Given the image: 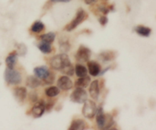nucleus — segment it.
Segmentation results:
<instances>
[{
    "instance_id": "nucleus-1",
    "label": "nucleus",
    "mask_w": 156,
    "mask_h": 130,
    "mask_svg": "<svg viewBox=\"0 0 156 130\" xmlns=\"http://www.w3.org/2000/svg\"><path fill=\"white\" fill-rule=\"evenodd\" d=\"M96 122L99 128L108 129L114 125V119L111 115H105L101 106L97 109L96 112Z\"/></svg>"
},
{
    "instance_id": "nucleus-2",
    "label": "nucleus",
    "mask_w": 156,
    "mask_h": 130,
    "mask_svg": "<svg viewBox=\"0 0 156 130\" xmlns=\"http://www.w3.org/2000/svg\"><path fill=\"white\" fill-rule=\"evenodd\" d=\"M70 64H71V61L69 56L66 53L55 55L50 61V65L51 66L53 70H60V71Z\"/></svg>"
},
{
    "instance_id": "nucleus-3",
    "label": "nucleus",
    "mask_w": 156,
    "mask_h": 130,
    "mask_svg": "<svg viewBox=\"0 0 156 130\" xmlns=\"http://www.w3.org/2000/svg\"><path fill=\"white\" fill-rule=\"evenodd\" d=\"M87 18H88V14H87V12L84 9H79L77 11V12H76V17H75L74 19L69 24L66 26L65 29L67 32H71V31L74 30L81 23L83 22L85 20H86Z\"/></svg>"
},
{
    "instance_id": "nucleus-4",
    "label": "nucleus",
    "mask_w": 156,
    "mask_h": 130,
    "mask_svg": "<svg viewBox=\"0 0 156 130\" xmlns=\"http://www.w3.org/2000/svg\"><path fill=\"white\" fill-rule=\"evenodd\" d=\"M5 80L6 83L12 85H17L21 82V75L14 68L7 67L5 71Z\"/></svg>"
},
{
    "instance_id": "nucleus-5",
    "label": "nucleus",
    "mask_w": 156,
    "mask_h": 130,
    "mask_svg": "<svg viewBox=\"0 0 156 130\" xmlns=\"http://www.w3.org/2000/svg\"><path fill=\"white\" fill-rule=\"evenodd\" d=\"M88 99V93L86 90L82 87H76V90L72 93L70 99L72 102L76 103H84Z\"/></svg>"
},
{
    "instance_id": "nucleus-6",
    "label": "nucleus",
    "mask_w": 156,
    "mask_h": 130,
    "mask_svg": "<svg viewBox=\"0 0 156 130\" xmlns=\"http://www.w3.org/2000/svg\"><path fill=\"white\" fill-rule=\"evenodd\" d=\"M97 112V106L94 101L86 100L84 102L82 108V114L87 119H92L94 117Z\"/></svg>"
},
{
    "instance_id": "nucleus-7",
    "label": "nucleus",
    "mask_w": 156,
    "mask_h": 130,
    "mask_svg": "<svg viewBox=\"0 0 156 130\" xmlns=\"http://www.w3.org/2000/svg\"><path fill=\"white\" fill-rule=\"evenodd\" d=\"M91 52L89 48L83 45H81L79 48L78 49L76 54V61L80 63L88 62L91 58Z\"/></svg>"
},
{
    "instance_id": "nucleus-8",
    "label": "nucleus",
    "mask_w": 156,
    "mask_h": 130,
    "mask_svg": "<svg viewBox=\"0 0 156 130\" xmlns=\"http://www.w3.org/2000/svg\"><path fill=\"white\" fill-rule=\"evenodd\" d=\"M46 110V103L44 101H37L31 110V113L34 118H40L44 115Z\"/></svg>"
},
{
    "instance_id": "nucleus-9",
    "label": "nucleus",
    "mask_w": 156,
    "mask_h": 130,
    "mask_svg": "<svg viewBox=\"0 0 156 130\" xmlns=\"http://www.w3.org/2000/svg\"><path fill=\"white\" fill-rule=\"evenodd\" d=\"M57 87L60 90H69L73 87V81L69 76H62L58 79Z\"/></svg>"
},
{
    "instance_id": "nucleus-10",
    "label": "nucleus",
    "mask_w": 156,
    "mask_h": 130,
    "mask_svg": "<svg viewBox=\"0 0 156 130\" xmlns=\"http://www.w3.org/2000/svg\"><path fill=\"white\" fill-rule=\"evenodd\" d=\"M88 68L90 74L93 76H97L100 74L101 71V65L99 63L95 61H88Z\"/></svg>"
},
{
    "instance_id": "nucleus-11",
    "label": "nucleus",
    "mask_w": 156,
    "mask_h": 130,
    "mask_svg": "<svg viewBox=\"0 0 156 130\" xmlns=\"http://www.w3.org/2000/svg\"><path fill=\"white\" fill-rule=\"evenodd\" d=\"M34 72L35 76L41 80L45 79L51 73V71L49 70V68L47 66H41V67H35Z\"/></svg>"
},
{
    "instance_id": "nucleus-12",
    "label": "nucleus",
    "mask_w": 156,
    "mask_h": 130,
    "mask_svg": "<svg viewBox=\"0 0 156 130\" xmlns=\"http://www.w3.org/2000/svg\"><path fill=\"white\" fill-rule=\"evenodd\" d=\"M13 93L15 99H16V100L18 101V102H23L24 99H25L26 96H27V92L25 87H20L14 89Z\"/></svg>"
},
{
    "instance_id": "nucleus-13",
    "label": "nucleus",
    "mask_w": 156,
    "mask_h": 130,
    "mask_svg": "<svg viewBox=\"0 0 156 130\" xmlns=\"http://www.w3.org/2000/svg\"><path fill=\"white\" fill-rule=\"evenodd\" d=\"M99 93H100V88H99V81L98 80H94L91 84H90L89 93L90 96L92 99H98L99 96Z\"/></svg>"
},
{
    "instance_id": "nucleus-14",
    "label": "nucleus",
    "mask_w": 156,
    "mask_h": 130,
    "mask_svg": "<svg viewBox=\"0 0 156 130\" xmlns=\"http://www.w3.org/2000/svg\"><path fill=\"white\" fill-rule=\"evenodd\" d=\"M87 126H88V125H87V123L83 120V119H74V120L72 122L71 125H70L69 129L82 130L85 129V128H87Z\"/></svg>"
},
{
    "instance_id": "nucleus-15",
    "label": "nucleus",
    "mask_w": 156,
    "mask_h": 130,
    "mask_svg": "<svg viewBox=\"0 0 156 130\" xmlns=\"http://www.w3.org/2000/svg\"><path fill=\"white\" fill-rule=\"evenodd\" d=\"M26 85L31 89H35L41 85V81L36 76H27L26 79Z\"/></svg>"
},
{
    "instance_id": "nucleus-16",
    "label": "nucleus",
    "mask_w": 156,
    "mask_h": 130,
    "mask_svg": "<svg viewBox=\"0 0 156 130\" xmlns=\"http://www.w3.org/2000/svg\"><path fill=\"white\" fill-rule=\"evenodd\" d=\"M135 32L143 37H149L152 33V29L144 25H138L135 28Z\"/></svg>"
},
{
    "instance_id": "nucleus-17",
    "label": "nucleus",
    "mask_w": 156,
    "mask_h": 130,
    "mask_svg": "<svg viewBox=\"0 0 156 130\" xmlns=\"http://www.w3.org/2000/svg\"><path fill=\"white\" fill-rule=\"evenodd\" d=\"M17 60H18V54L15 53V52H12V53L9 54V56L6 58L5 59V63L7 67L9 68H14L15 64L17 62Z\"/></svg>"
},
{
    "instance_id": "nucleus-18",
    "label": "nucleus",
    "mask_w": 156,
    "mask_h": 130,
    "mask_svg": "<svg viewBox=\"0 0 156 130\" xmlns=\"http://www.w3.org/2000/svg\"><path fill=\"white\" fill-rule=\"evenodd\" d=\"M115 58L116 53L114 51H111V50L101 52V53L100 54V55H99V58H100L101 61H105V62L113 61V60L115 59Z\"/></svg>"
},
{
    "instance_id": "nucleus-19",
    "label": "nucleus",
    "mask_w": 156,
    "mask_h": 130,
    "mask_svg": "<svg viewBox=\"0 0 156 130\" xmlns=\"http://www.w3.org/2000/svg\"><path fill=\"white\" fill-rule=\"evenodd\" d=\"M90 82H91V78L88 76H82V77H79L76 80V84L75 86L76 87H82V88H85L89 85Z\"/></svg>"
},
{
    "instance_id": "nucleus-20",
    "label": "nucleus",
    "mask_w": 156,
    "mask_h": 130,
    "mask_svg": "<svg viewBox=\"0 0 156 130\" xmlns=\"http://www.w3.org/2000/svg\"><path fill=\"white\" fill-rule=\"evenodd\" d=\"M75 72L78 77H82V76H85L88 74V70L86 67L82 64H77L75 67Z\"/></svg>"
},
{
    "instance_id": "nucleus-21",
    "label": "nucleus",
    "mask_w": 156,
    "mask_h": 130,
    "mask_svg": "<svg viewBox=\"0 0 156 130\" xmlns=\"http://www.w3.org/2000/svg\"><path fill=\"white\" fill-rule=\"evenodd\" d=\"M59 88L58 87H54V86H52V87H48L45 90V94L47 95L48 97H55V96H57L59 93Z\"/></svg>"
},
{
    "instance_id": "nucleus-22",
    "label": "nucleus",
    "mask_w": 156,
    "mask_h": 130,
    "mask_svg": "<svg viewBox=\"0 0 156 130\" xmlns=\"http://www.w3.org/2000/svg\"><path fill=\"white\" fill-rule=\"evenodd\" d=\"M44 28H45V26H44V23L41 21H37L32 24L30 31L34 33H40L42 31H44Z\"/></svg>"
},
{
    "instance_id": "nucleus-23",
    "label": "nucleus",
    "mask_w": 156,
    "mask_h": 130,
    "mask_svg": "<svg viewBox=\"0 0 156 130\" xmlns=\"http://www.w3.org/2000/svg\"><path fill=\"white\" fill-rule=\"evenodd\" d=\"M37 47L38 48H39V50H41L42 53L45 54L51 53L52 51V46L50 45V44L44 42V41H41V42L38 44Z\"/></svg>"
},
{
    "instance_id": "nucleus-24",
    "label": "nucleus",
    "mask_w": 156,
    "mask_h": 130,
    "mask_svg": "<svg viewBox=\"0 0 156 130\" xmlns=\"http://www.w3.org/2000/svg\"><path fill=\"white\" fill-rule=\"evenodd\" d=\"M41 39L42 41L44 42L49 43V44H51L54 41L55 38H56V35L53 32H49V33L44 34V35H41Z\"/></svg>"
},
{
    "instance_id": "nucleus-25",
    "label": "nucleus",
    "mask_w": 156,
    "mask_h": 130,
    "mask_svg": "<svg viewBox=\"0 0 156 130\" xmlns=\"http://www.w3.org/2000/svg\"><path fill=\"white\" fill-rule=\"evenodd\" d=\"M74 72H75V69L74 67H73L72 64L70 65L67 66L66 67H65L64 69H62L61 70V73H64V74L67 75V76H73L74 74Z\"/></svg>"
},
{
    "instance_id": "nucleus-26",
    "label": "nucleus",
    "mask_w": 156,
    "mask_h": 130,
    "mask_svg": "<svg viewBox=\"0 0 156 130\" xmlns=\"http://www.w3.org/2000/svg\"><path fill=\"white\" fill-rule=\"evenodd\" d=\"M61 52L62 53H67L69 51V50L70 49V44L68 41H65L63 43H61L60 47H59Z\"/></svg>"
},
{
    "instance_id": "nucleus-27",
    "label": "nucleus",
    "mask_w": 156,
    "mask_h": 130,
    "mask_svg": "<svg viewBox=\"0 0 156 130\" xmlns=\"http://www.w3.org/2000/svg\"><path fill=\"white\" fill-rule=\"evenodd\" d=\"M54 80H55L54 75H53V73H50V74L47 77H46L45 79L42 80L43 82H44L45 84H47V85H50V84H52L53 82H54Z\"/></svg>"
},
{
    "instance_id": "nucleus-28",
    "label": "nucleus",
    "mask_w": 156,
    "mask_h": 130,
    "mask_svg": "<svg viewBox=\"0 0 156 130\" xmlns=\"http://www.w3.org/2000/svg\"><path fill=\"white\" fill-rule=\"evenodd\" d=\"M29 99L32 102H36L37 101V94L36 92H31L29 95Z\"/></svg>"
},
{
    "instance_id": "nucleus-29",
    "label": "nucleus",
    "mask_w": 156,
    "mask_h": 130,
    "mask_svg": "<svg viewBox=\"0 0 156 130\" xmlns=\"http://www.w3.org/2000/svg\"><path fill=\"white\" fill-rule=\"evenodd\" d=\"M98 21H99V22H100V24H101L102 26H105V25H106L107 24H108V18H107V16L104 15V16H101L100 18H99Z\"/></svg>"
},
{
    "instance_id": "nucleus-30",
    "label": "nucleus",
    "mask_w": 156,
    "mask_h": 130,
    "mask_svg": "<svg viewBox=\"0 0 156 130\" xmlns=\"http://www.w3.org/2000/svg\"><path fill=\"white\" fill-rule=\"evenodd\" d=\"M98 10H99V12H101V13H103L104 15H107V14L109 12L110 9L104 6H98Z\"/></svg>"
},
{
    "instance_id": "nucleus-31",
    "label": "nucleus",
    "mask_w": 156,
    "mask_h": 130,
    "mask_svg": "<svg viewBox=\"0 0 156 130\" xmlns=\"http://www.w3.org/2000/svg\"><path fill=\"white\" fill-rule=\"evenodd\" d=\"M70 1L72 0H50V2L54 3H57V2H63V3H66V2H69Z\"/></svg>"
},
{
    "instance_id": "nucleus-32",
    "label": "nucleus",
    "mask_w": 156,
    "mask_h": 130,
    "mask_svg": "<svg viewBox=\"0 0 156 130\" xmlns=\"http://www.w3.org/2000/svg\"><path fill=\"white\" fill-rule=\"evenodd\" d=\"M84 1H85V4L86 5H91L93 4V3L95 2L97 0H84Z\"/></svg>"
}]
</instances>
